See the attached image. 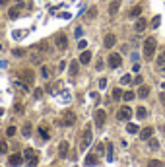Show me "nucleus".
<instances>
[{
	"label": "nucleus",
	"mask_w": 165,
	"mask_h": 167,
	"mask_svg": "<svg viewBox=\"0 0 165 167\" xmlns=\"http://www.w3.org/2000/svg\"><path fill=\"white\" fill-rule=\"evenodd\" d=\"M134 84H138V86H140V84H142V76H136V78H134Z\"/></svg>",
	"instance_id": "nucleus-46"
},
{
	"label": "nucleus",
	"mask_w": 165,
	"mask_h": 167,
	"mask_svg": "<svg viewBox=\"0 0 165 167\" xmlns=\"http://www.w3.org/2000/svg\"><path fill=\"white\" fill-rule=\"evenodd\" d=\"M130 82H132V76H130V74H124V76L121 78V84H122V86H128Z\"/></svg>",
	"instance_id": "nucleus-32"
},
{
	"label": "nucleus",
	"mask_w": 165,
	"mask_h": 167,
	"mask_svg": "<svg viewBox=\"0 0 165 167\" xmlns=\"http://www.w3.org/2000/svg\"><path fill=\"white\" fill-rule=\"evenodd\" d=\"M74 122H76V115L70 113V111H66L64 117H62V121H60V124H62V126H72Z\"/></svg>",
	"instance_id": "nucleus-6"
},
{
	"label": "nucleus",
	"mask_w": 165,
	"mask_h": 167,
	"mask_svg": "<svg viewBox=\"0 0 165 167\" xmlns=\"http://www.w3.org/2000/svg\"><path fill=\"white\" fill-rule=\"evenodd\" d=\"M91 140H93V132H91V126L88 124V126L84 128V134H82V146H80V148L86 150L89 144H91Z\"/></svg>",
	"instance_id": "nucleus-2"
},
{
	"label": "nucleus",
	"mask_w": 165,
	"mask_h": 167,
	"mask_svg": "<svg viewBox=\"0 0 165 167\" xmlns=\"http://www.w3.org/2000/svg\"><path fill=\"white\" fill-rule=\"evenodd\" d=\"M35 49H37V51H43V52H47V51H49V45H47L45 41H41L39 45H35Z\"/></svg>",
	"instance_id": "nucleus-30"
},
{
	"label": "nucleus",
	"mask_w": 165,
	"mask_h": 167,
	"mask_svg": "<svg viewBox=\"0 0 165 167\" xmlns=\"http://www.w3.org/2000/svg\"><path fill=\"white\" fill-rule=\"evenodd\" d=\"M136 117H138V119H146L148 117V109L146 107H138V109H136Z\"/></svg>",
	"instance_id": "nucleus-23"
},
{
	"label": "nucleus",
	"mask_w": 165,
	"mask_h": 167,
	"mask_svg": "<svg viewBox=\"0 0 165 167\" xmlns=\"http://www.w3.org/2000/svg\"><path fill=\"white\" fill-rule=\"evenodd\" d=\"M113 157H115V150L111 144H107V161H113Z\"/></svg>",
	"instance_id": "nucleus-26"
},
{
	"label": "nucleus",
	"mask_w": 165,
	"mask_h": 167,
	"mask_svg": "<svg viewBox=\"0 0 165 167\" xmlns=\"http://www.w3.org/2000/svg\"><path fill=\"white\" fill-rule=\"evenodd\" d=\"M115 43H117V37H115L113 33H107L105 39H103V47H105V49H111V47H115Z\"/></svg>",
	"instance_id": "nucleus-10"
},
{
	"label": "nucleus",
	"mask_w": 165,
	"mask_h": 167,
	"mask_svg": "<svg viewBox=\"0 0 165 167\" xmlns=\"http://www.w3.org/2000/svg\"><path fill=\"white\" fill-rule=\"evenodd\" d=\"M163 88H165V84H163Z\"/></svg>",
	"instance_id": "nucleus-51"
},
{
	"label": "nucleus",
	"mask_w": 165,
	"mask_h": 167,
	"mask_svg": "<svg viewBox=\"0 0 165 167\" xmlns=\"http://www.w3.org/2000/svg\"><path fill=\"white\" fill-rule=\"evenodd\" d=\"M121 97H122V90H121V88H115V90H113V99L119 101Z\"/></svg>",
	"instance_id": "nucleus-31"
},
{
	"label": "nucleus",
	"mask_w": 165,
	"mask_h": 167,
	"mask_svg": "<svg viewBox=\"0 0 165 167\" xmlns=\"http://www.w3.org/2000/svg\"><path fill=\"white\" fill-rule=\"evenodd\" d=\"M140 14H142V6H134L132 10H130V18H138Z\"/></svg>",
	"instance_id": "nucleus-25"
},
{
	"label": "nucleus",
	"mask_w": 165,
	"mask_h": 167,
	"mask_svg": "<svg viewBox=\"0 0 165 167\" xmlns=\"http://www.w3.org/2000/svg\"><path fill=\"white\" fill-rule=\"evenodd\" d=\"M39 134H41L43 140H49V130L45 128V126H39Z\"/></svg>",
	"instance_id": "nucleus-29"
},
{
	"label": "nucleus",
	"mask_w": 165,
	"mask_h": 167,
	"mask_svg": "<svg viewBox=\"0 0 165 167\" xmlns=\"http://www.w3.org/2000/svg\"><path fill=\"white\" fill-rule=\"evenodd\" d=\"M35 155H37V154H35V150H33V148H26V152H23V159H31V157H35Z\"/></svg>",
	"instance_id": "nucleus-19"
},
{
	"label": "nucleus",
	"mask_w": 165,
	"mask_h": 167,
	"mask_svg": "<svg viewBox=\"0 0 165 167\" xmlns=\"http://www.w3.org/2000/svg\"><path fill=\"white\" fill-rule=\"evenodd\" d=\"M68 152H70V144H68L66 140L60 142V144H58V155H60V157H66V155H68Z\"/></svg>",
	"instance_id": "nucleus-11"
},
{
	"label": "nucleus",
	"mask_w": 165,
	"mask_h": 167,
	"mask_svg": "<svg viewBox=\"0 0 165 167\" xmlns=\"http://www.w3.org/2000/svg\"><path fill=\"white\" fill-rule=\"evenodd\" d=\"M148 95H150V88H148V86H140V90H138V97L146 99Z\"/></svg>",
	"instance_id": "nucleus-18"
},
{
	"label": "nucleus",
	"mask_w": 165,
	"mask_h": 167,
	"mask_svg": "<svg viewBox=\"0 0 165 167\" xmlns=\"http://www.w3.org/2000/svg\"><path fill=\"white\" fill-rule=\"evenodd\" d=\"M19 76H21V80H23L26 84H29V86H31L33 80H35V74H33V70H29V68L21 70V72H19Z\"/></svg>",
	"instance_id": "nucleus-7"
},
{
	"label": "nucleus",
	"mask_w": 165,
	"mask_h": 167,
	"mask_svg": "<svg viewBox=\"0 0 165 167\" xmlns=\"http://www.w3.org/2000/svg\"><path fill=\"white\" fill-rule=\"evenodd\" d=\"M41 95H43V90H35L33 91V97H35V99H39Z\"/></svg>",
	"instance_id": "nucleus-42"
},
{
	"label": "nucleus",
	"mask_w": 165,
	"mask_h": 167,
	"mask_svg": "<svg viewBox=\"0 0 165 167\" xmlns=\"http://www.w3.org/2000/svg\"><path fill=\"white\" fill-rule=\"evenodd\" d=\"M31 124H29V122H26V124H23V128H21V134L26 136V138H29V136H31Z\"/></svg>",
	"instance_id": "nucleus-21"
},
{
	"label": "nucleus",
	"mask_w": 165,
	"mask_h": 167,
	"mask_svg": "<svg viewBox=\"0 0 165 167\" xmlns=\"http://www.w3.org/2000/svg\"><path fill=\"white\" fill-rule=\"evenodd\" d=\"M31 60H33V64H39V62H41V58H39V55H33V57H31Z\"/></svg>",
	"instance_id": "nucleus-44"
},
{
	"label": "nucleus",
	"mask_w": 165,
	"mask_h": 167,
	"mask_svg": "<svg viewBox=\"0 0 165 167\" xmlns=\"http://www.w3.org/2000/svg\"><path fill=\"white\" fill-rule=\"evenodd\" d=\"M105 88H107V80L101 78V80H99V90H105Z\"/></svg>",
	"instance_id": "nucleus-40"
},
{
	"label": "nucleus",
	"mask_w": 165,
	"mask_h": 167,
	"mask_svg": "<svg viewBox=\"0 0 165 167\" xmlns=\"http://www.w3.org/2000/svg\"><path fill=\"white\" fill-rule=\"evenodd\" d=\"M41 76L49 78V68H47V66H41Z\"/></svg>",
	"instance_id": "nucleus-38"
},
{
	"label": "nucleus",
	"mask_w": 165,
	"mask_h": 167,
	"mask_svg": "<svg viewBox=\"0 0 165 167\" xmlns=\"http://www.w3.org/2000/svg\"><path fill=\"white\" fill-rule=\"evenodd\" d=\"M0 4H2V6H6V4H10V0H0Z\"/></svg>",
	"instance_id": "nucleus-48"
},
{
	"label": "nucleus",
	"mask_w": 165,
	"mask_h": 167,
	"mask_svg": "<svg viewBox=\"0 0 165 167\" xmlns=\"http://www.w3.org/2000/svg\"><path fill=\"white\" fill-rule=\"evenodd\" d=\"M159 99H161V101L165 103V93H161V95H159Z\"/></svg>",
	"instance_id": "nucleus-49"
},
{
	"label": "nucleus",
	"mask_w": 165,
	"mask_h": 167,
	"mask_svg": "<svg viewBox=\"0 0 165 167\" xmlns=\"http://www.w3.org/2000/svg\"><path fill=\"white\" fill-rule=\"evenodd\" d=\"M12 55H14V57H18V58H21L23 55H26V51H23V49H14Z\"/></svg>",
	"instance_id": "nucleus-35"
},
{
	"label": "nucleus",
	"mask_w": 165,
	"mask_h": 167,
	"mask_svg": "<svg viewBox=\"0 0 165 167\" xmlns=\"http://www.w3.org/2000/svg\"><path fill=\"white\" fill-rule=\"evenodd\" d=\"M122 99H124V101H132V99H134V91H126V93H122Z\"/></svg>",
	"instance_id": "nucleus-34"
},
{
	"label": "nucleus",
	"mask_w": 165,
	"mask_h": 167,
	"mask_svg": "<svg viewBox=\"0 0 165 167\" xmlns=\"http://www.w3.org/2000/svg\"><path fill=\"white\" fill-rule=\"evenodd\" d=\"M155 49H157V41L153 37H148L146 41H144V58H146V60L153 58L155 57Z\"/></svg>",
	"instance_id": "nucleus-1"
},
{
	"label": "nucleus",
	"mask_w": 165,
	"mask_h": 167,
	"mask_svg": "<svg viewBox=\"0 0 165 167\" xmlns=\"http://www.w3.org/2000/svg\"><path fill=\"white\" fill-rule=\"evenodd\" d=\"M117 10H119V0H113V2L109 4V14H111V16H115V14H117Z\"/></svg>",
	"instance_id": "nucleus-20"
},
{
	"label": "nucleus",
	"mask_w": 165,
	"mask_h": 167,
	"mask_svg": "<svg viewBox=\"0 0 165 167\" xmlns=\"http://www.w3.org/2000/svg\"><path fill=\"white\" fill-rule=\"evenodd\" d=\"M37 161H39V157L35 155V157H31V159H27V165L29 167H37Z\"/></svg>",
	"instance_id": "nucleus-36"
},
{
	"label": "nucleus",
	"mask_w": 165,
	"mask_h": 167,
	"mask_svg": "<svg viewBox=\"0 0 165 167\" xmlns=\"http://www.w3.org/2000/svg\"><path fill=\"white\" fill-rule=\"evenodd\" d=\"M148 142H150V148H152V150H159V142L155 140V138H150Z\"/></svg>",
	"instance_id": "nucleus-33"
},
{
	"label": "nucleus",
	"mask_w": 165,
	"mask_h": 167,
	"mask_svg": "<svg viewBox=\"0 0 165 167\" xmlns=\"http://www.w3.org/2000/svg\"><path fill=\"white\" fill-rule=\"evenodd\" d=\"M78 47H80V49H82V51H86V47H88V41H80V43H78Z\"/></svg>",
	"instance_id": "nucleus-41"
},
{
	"label": "nucleus",
	"mask_w": 165,
	"mask_h": 167,
	"mask_svg": "<svg viewBox=\"0 0 165 167\" xmlns=\"http://www.w3.org/2000/svg\"><path fill=\"white\" fill-rule=\"evenodd\" d=\"M121 64H122L121 55H119V52H111V55H109V66H111V68H119Z\"/></svg>",
	"instance_id": "nucleus-5"
},
{
	"label": "nucleus",
	"mask_w": 165,
	"mask_h": 167,
	"mask_svg": "<svg viewBox=\"0 0 165 167\" xmlns=\"http://www.w3.org/2000/svg\"><path fill=\"white\" fill-rule=\"evenodd\" d=\"M8 163L12 167H19L21 163H23V155H19V154H12L10 155V159H8Z\"/></svg>",
	"instance_id": "nucleus-9"
},
{
	"label": "nucleus",
	"mask_w": 165,
	"mask_h": 167,
	"mask_svg": "<svg viewBox=\"0 0 165 167\" xmlns=\"http://www.w3.org/2000/svg\"><path fill=\"white\" fill-rule=\"evenodd\" d=\"M97 16V8H89V18H95Z\"/></svg>",
	"instance_id": "nucleus-43"
},
{
	"label": "nucleus",
	"mask_w": 165,
	"mask_h": 167,
	"mask_svg": "<svg viewBox=\"0 0 165 167\" xmlns=\"http://www.w3.org/2000/svg\"><path fill=\"white\" fill-rule=\"evenodd\" d=\"M148 167H163V161H159V159H150V161H148Z\"/></svg>",
	"instance_id": "nucleus-28"
},
{
	"label": "nucleus",
	"mask_w": 165,
	"mask_h": 167,
	"mask_svg": "<svg viewBox=\"0 0 165 167\" xmlns=\"http://www.w3.org/2000/svg\"><path fill=\"white\" fill-rule=\"evenodd\" d=\"M84 163H86V165H89V167L95 165V163H97V155H95V154H88V155H86V159H84Z\"/></svg>",
	"instance_id": "nucleus-15"
},
{
	"label": "nucleus",
	"mask_w": 165,
	"mask_h": 167,
	"mask_svg": "<svg viewBox=\"0 0 165 167\" xmlns=\"http://www.w3.org/2000/svg\"><path fill=\"white\" fill-rule=\"evenodd\" d=\"M55 43H57V49H58V51H66V49H68V39H66V35H62V33L57 37V41H55Z\"/></svg>",
	"instance_id": "nucleus-8"
},
{
	"label": "nucleus",
	"mask_w": 165,
	"mask_h": 167,
	"mask_svg": "<svg viewBox=\"0 0 165 167\" xmlns=\"http://www.w3.org/2000/svg\"><path fill=\"white\" fill-rule=\"evenodd\" d=\"M21 35H23V31H14V37H16V39H19Z\"/></svg>",
	"instance_id": "nucleus-45"
},
{
	"label": "nucleus",
	"mask_w": 165,
	"mask_h": 167,
	"mask_svg": "<svg viewBox=\"0 0 165 167\" xmlns=\"http://www.w3.org/2000/svg\"><path fill=\"white\" fill-rule=\"evenodd\" d=\"M19 10H21V6H16V8H12V10H8V16L12 19H16L19 16Z\"/></svg>",
	"instance_id": "nucleus-22"
},
{
	"label": "nucleus",
	"mask_w": 165,
	"mask_h": 167,
	"mask_svg": "<svg viewBox=\"0 0 165 167\" xmlns=\"http://www.w3.org/2000/svg\"><path fill=\"white\" fill-rule=\"evenodd\" d=\"M6 134H8V136H14V134H16V126H8V128H6Z\"/></svg>",
	"instance_id": "nucleus-39"
},
{
	"label": "nucleus",
	"mask_w": 165,
	"mask_h": 167,
	"mask_svg": "<svg viewBox=\"0 0 165 167\" xmlns=\"http://www.w3.org/2000/svg\"><path fill=\"white\" fill-rule=\"evenodd\" d=\"M132 70H134V72H138V70H140V64H138V62H134V66H132Z\"/></svg>",
	"instance_id": "nucleus-47"
},
{
	"label": "nucleus",
	"mask_w": 165,
	"mask_h": 167,
	"mask_svg": "<svg viewBox=\"0 0 165 167\" xmlns=\"http://www.w3.org/2000/svg\"><path fill=\"white\" fill-rule=\"evenodd\" d=\"M78 66H80V60H72V62H70L68 70H70V74H72V76H76V74H78Z\"/></svg>",
	"instance_id": "nucleus-16"
},
{
	"label": "nucleus",
	"mask_w": 165,
	"mask_h": 167,
	"mask_svg": "<svg viewBox=\"0 0 165 167\" xmlns=\"http://www.w3.org/2000/svg\"><path fill=\"white\" fill-rule=\"evenodd\" d=\"M2 113H4V109H2V107H0V115H2Z\"/></svg>",
	"instance_id": "nucleus-50"
},
{
	"label": "nucleus",
	"mask_w": 165,
	"mask_h": 167,
	"mask_svg": "<svg viewBox=\"0 0 165 167\" xmlns=\"http://www.w3.org/2000/svg\"><path fill=\"white\" fill-rule=\"evenodd\" d=\"M130 117H132V109H130L128 105L121 107V109H119V113H117V119H119V121H128Z\"/></svg>",
	"instance_id": "nucleus-4"
},
{
	"label": "nucleus",
	"mask_w": 165,
	"mask_h": 167,
	"mask_svg": "<svg viewBox=\"0 0 165 167\" xmlns=\"http://www.w3.org/2000/svg\"><path fill=\"white\" fill-rule=\"evenodd\" d=\"M146 27H148V21H146V19H144V18H140L138 21L134 23V29H136V31H138V33H142V31H144V29H146Z\"/></svg>",
	"instance_id": "nucleus-13"
},
{
	"label": "nucleus",
	"mask_w": 165,
	"mask_h": 167,
	"mask_svg": "<svg viewBox=\"0 0 165 167\" xmlns=\"http://www.w3.org/2000/svg\"><path fill=\"white\" fill-rule=\"evenodd\" d=\"M126 132H128V134H138V132H140L138 124H134V122H128V124H126Z\"/></svg>",
	"instance_id": "nucleus-17"
},
{
	"label": "nucleus",
	"mask_w": 165,
	"mask_h": 167,
	"mask_svg": "<svg viewBox=\"0 0 165 167\" xmlns=\"http://www.w3.org/2000/svg\"><path fill=\"white\" fill-rule=\"evenodd\" d=\"M6 152H8V144H6V142H0V155L6 154Z\"/></svg>",
	"instance_id": "nucleus-37"
},
{
	"label": "nucleus",
	"mask_w": 165,
	"mask_h": 167,
	"mask_svg": "<svg viewBox=\"0 0 165 167\" xmlns=\"http://www.w3.org/2000/svg\"><path fill=\"white\" fill-rule=\"evenodd\" d=\"M152 136H153V128L152 126H146V128L140 130V138H142V140H150Z\"/></svg>",
	"instance_id": "nucleus-12"
},
{
	"label": "nucleus",
	"mask_w": 165,
	"mask_h": 167,
	"mask_svg": "<svg viewBox=\"0 0 165 167\" xmlns=\"http://www.w3.org/2000/svg\"><path fill=\"white\" fill-rule=\"evenodd\" d=\"M155 64H157L159 68H161V66H165V51H163V52H159V57L155 58Z\"/></svg>",
	"instance_id": "nucleus-24"
},
{
	"label": "nucleus",
	"mask_w": 165,
	"mask_h": 167,
	"mask_svg": "<svg viewBox=\"0 0 165 167\" xmlns=\"http://www.w3.org/2000/svg\"><path fill=\"white\" fill-rule=\"evenodd\" d=\"M78 60H80V64H89V60H91V52H89V51H84L82 55H80V58H78Z\"/></svg>",
	"instance_id": "nucleus-14"
},
{
	"label": "nucleus",
	"mask_w": 165,
	"mask_h": 167,
	"mask_svg": "<svg viewBox=\"0 0 165 167\" xmlns=\"http://www.w3.org/2000/svg\"><path fill=\"white\" fill-rule=\"evenodd\" d=\"M93 119H95V126L97 128H103V124H105V119H107V113L103 109H97L95 115H93Z\"/></svg>",
	"instance_id": "nucleus-3"
},
{
	"label": "nucleus",
	"mask_w": 165,
	"mask_h": 167,
	"mask_svg": "<svg viewBox=\"0 0 165 167\" xmlns=\"http://www.w3.org/2000/svg\"><path fill=\"white\" fill-rule=\"evenodd\" d=\"M159 23H161V18H159V16H153V18H152V26H150V27L157 29V27H159Z\"/></svg>",
	"instance_id": "nucleus-27"
}]
</instances>
